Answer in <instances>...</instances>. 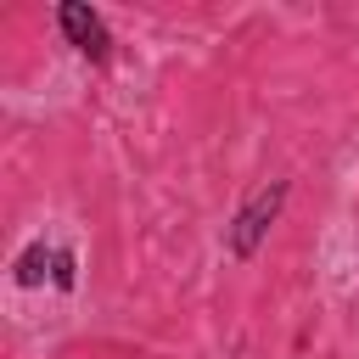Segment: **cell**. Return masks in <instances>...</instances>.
<instances>
[{"mask_svg": "<svg viewBox=\"0 0 359 359\" xmlns=\"http://www.w3.org/2000/svg\"><path fill=\"white\" fill-rule=\"evenodd\" d=\"M50 286H56V292H73V286H79V258H73L67 247H56V275H50Z\"/></svg>", "mask_w": 359, "mask_h": 359, "instance_id": "4", "label": "cell"}, {"mask_svg": "<svg viewBox=\"0 0 359 359\" xmlns=\"http://www.w3.org/2000/svg\"><path fill=\"white\" fill-rule=\"evenodd\" d=\"M286 196H292V180H269L264 191H252V196L236 208V219L224 224V252H230L236 264L258 258V247H264V236L275 230V219H280Z\"/></svg>", "mask_w": 359, "mask_h": 359, "instance_id": "1", "label": "cell"}, {"mask_svg": "<svg viewBox=\"0 0 359 359\" xmlns=\"http://www.w3.org/2000/svg\"><path fill=\"white\" fill-rule=\"evenodd\" d=\"M56 28H62V39H67L79 56H90V62H107V56H112V34H107V22H101L95 6L62 0V6H56Z\"/></svg>", "mask_w": 359, "mask_h": 359, "instance_id": "2", "label": "cell"}, {"mask_svg": "<svg viewBox=\"0 0 359 359\" xmlns=\"http://www.w3.org/2000/svg\"><path fill=\"white\" fill-rule=\"evenodd\" d=\"M45 275H56V247L28 241V247L17 252V264H11V280H17V286H45Z\"/></svg>", "mask_w": 359, "mask_h": 359, "instance_id": "3", "label": "cell"}]
</instances>
